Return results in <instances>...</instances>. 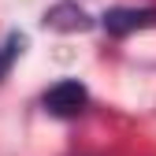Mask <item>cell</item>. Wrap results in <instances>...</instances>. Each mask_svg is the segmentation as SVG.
Returning <instances> with one entry per match:
<instances>
[{
    "label": "cell",
    "instance_id": "7a4b0ae2",
    "mask_svg": "<svg viewBox=\"0 0 156 156\" xmlns=\"http://www.w3.org/2000/svg\"><path fill=\"white\" fill-rule=\"evenodd\" d=\"M156 26V8H112L104 11V30L108 34H130V30H145Z\"/></svg>",
    "mask_w": 156,
    "mask_h": 156
},
{
    "label": "cell",
    "instance_id": "3957f363",
    "mask_svg": "<svg viewBox=\"0 0 156 156\" xmlns=\"http://www.w3.org/2000/svg\"><path fill=\"white\" fill-rule=\"evenodd\" d=\"M45 26H52V30H89V15L74 4H56L52 11H45Z\"/></svg>",
    "mask_w": 156,
    "mask_h": 156
},
{
    "label": "cell",
    "instance_id": "277c9868",
    "mask_svg": "<svg viewBox=\"0 0 156 156\" xmlns=\"http://www.w3.org/2000/svg\"><path fill=\"white\" fill-rule=\"evenodd\" d=\"M23 45H26V37L23 34H11L4 45H0V82H4V74H8V67L19 60V52H23Z\"/></svg>",
    "mask_w": 156,
    "mask_h": 156
},
{
    "label": "cell",
    "instance_id": "6da1fadb",
    "mask_svg": "<svg viewBox=\"0 0 156 156\" xmlns=\"http://www.w3.org/2000/svg\"><path fill=\"white\" fill-rule=\"evenodd\" d=\"M89 104V93L86 86L78 82V78H60L56 86L45 89V112L48 115H60V119H74V115H82Z\"/></svg>",
    "mask_w": 156,
    "mask_h": 156
}]
</instances>
